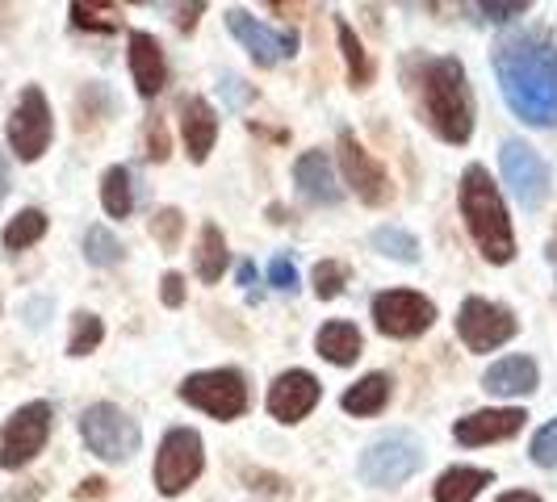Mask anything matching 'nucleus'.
Segmentation results:
<instances>
[{"label":"nucleus","mask_w":557,"mask_h":502,"mask_svg":"<svg viewBox=\"0 0 557 502\" xmlns=\"http://www.w3.org/2000/svg\"><path fill=\"white\" fill-rule=\"evenodd\" d=\"M335 34H339V51H344V63H348V80L357 84V88H364V84L373 80V63L364 55L361 38L352 34L348 22H335Z\"/></svg>","instance_id":"a878e982"},{"label":"nucleus","mask_w":557,"mask_h":502,"mask_svg":"<svg viewBox=\"0 0 557 502\" xmlns=\"http://www.w3.org/2000/svg\"><path fill=\"white\" fill-rule=\"evenodd\" d=\"M373 323L391 339H416L436 323V306L411 289H386L373 298Z\"/></svg>","instance_id":"f8f14e48"},{"label":"nucleus","mask_w":557,"mask_h":502,"mask_svg":"<svg viewBox=\"0 0 557 502\" xmlns=\"http://www.w3.org/2000/svg\"><path fill=\"white\" fill-rule=\"evenodd\" d=\"M101 205L110 218H131L135 210V185H131V167L113 164L106 176H101Z\"/></svg>","instance_id":"393cba45"},{"label":"nucleus","mask_w":557,"mask_h":502,"mask_svg":"<svg viewBox=\"0 0 557 502\" xmlns=\"http://www.w3.org/2000/svg\"><path fill=\"white\" fill-rule=\"evenodd\" d=\"M369 243H373V248L382 251V255H391V260H398V264H416V260H419L416 235H411V230H403V226H377Z\"/></svg>","instance_id":"cd10ccee"},{"label":"nucleus","mask_w":557,"mask_h":502,"mask_svg":"<svg viewBox=\"0 0 557 502\" xmlns=\"http://www.w3.org/2000/svg\"><path fill=\"white\" fill-rule=\"evenodd\" d=\"M256 280V268L251 264H239V285H251Z\"/></svg>","instance_id":"79ce46f5"},{"label":"nucleus","mask_w":557,"mask_h":502,"mask_svg":"<svg viewBox=\"0 0 557 502\" xmlns=\"http://www.w3.org/2000/svg\"><path fill=\"white\" fill-rule=\"evenodd\" d=\"M84 255H88V264H97V268H113V264L122 260V243L113 239L106 226H88V235H84Z\"/></svg>","instance_id":"c756f323"},{"label":"nucleus","mask_w":557,"mask_h":502,"mask_svg":"<svg viewBox=\"0 0 557 502\" xmlns=\"http://www.w3.org/2000/svg\"><path fill=\"white\" fill-rule=\"evenodd\" d=\"M499 502H541L536 494H529V490H511V494H503Z\"/></svg>","instance_id":"ea45409f"},{"label":"nucleus","mask_w":557,"mask_h":502,"mask_svg":"<svg viewBox=\"0 0 557 502\" xmlns=\"http://www.w3.org/2000/svg\"><path fill=\"white\" fill-rule=\"evenodd\" d=\"M294 180H298V193L307 197L310 205H335V201L344 197L339 193V180H335V172H332V160H327L323 151L298 155Z\"/></svg>","instance_id":"6ab92c4d"},{"label":"nucleus","mask_w":557,"mask_h":502,"mask_svg":"<svg viewBox=\"0 0 557 502\" xmlns=\"http://www.w3.org/2000/svg\"><path fill=\"white\" fill-rule=\"evenodd\" d=\"M47 235V214L42 210H22L17 218H9V226H4V248L9 251H22L29 248V243H38Z\"/></svg>","instance_id":"bb28decb"},{"label":"nucleus","mask_w":557,"mask_h":502,"mask_svg":"<svg viewBox=\"0 0 557 502\" xmlns=\"http://www.w3.org/2000/svg\"><path fill=\"white\" fill-rule=\"evenodd\" d=\"M499 167H503V180L511 185L516 201L524 210H541L545 197H549V164L541 160V151L529 147L520 139H507L499 147Z\"/></svg>","instance_id":"9d476101"},{"label":"nucleus","mask_w":557,"mask_h":502,"mask_svg":"<svg viewBox=\"0 0 557 502\" xmlns=\"http://www.w3.org/2000/svg\"><path fill=\"white\" fill-rule=\"evenodd\" d=\"M491 481H495L491 469H470V465L445 469L436 481V502H474Z\"/></svg>","instance_id":"4be33fe9"},{"label":"nucleus","mask_w":557,"mask_h":502,"mask_svg":"<svg viewBox=\"0 0 557 502\" xmlns=\"http://www.w3.org/2000/svg\"><path fill=\"white\" fill-rule=\"evenodd\" d=\"M147 142H151V151H147V155H151V160H164V155H168V135H164V126H160V122L147 130Z\"/></svg>","instance_id":"4c0bfd02"},{"label":"nucleus","mask_w":557,"mask_h":502,"mask_svg":"<svg viewBox=\"0 0 557 502\" xmlns=\"http://www.w3.org/2000/svg\"><path fill=\"white\" fill-rule=\"evenodd\" d=\"M101 486H106L101 477H88V481H84V490H81V499H88V494H101Z\"/></svg>","instance_id":"a19ab883"},{"label":"nucleus","mask_w":557,"mask_h":502,"mask_svg":"<svg viewBox=\"0 0 557 502\" xmlns=\"http://www.w3.org/2000/svg\"><path fill=\"white\" fill-rule=\"evenodd\" d=\"M51 440V406L47 402H26L17 406L9 423L0 427V469H22L29 465Z\"/></svg>","instance_id":"6e6552de"},{"label":"nucleus","mask_w":557,"mask_h":502,"mask_svg":"<svg viewBox=\"0 0 557 502\" xmlns=\"http://www.w3.org/2000/svg\"><path fill=\"white\" fill-rule=\"evenodd\" d=\"M461 218L470 226L478 251L491 264H511L516 260V235H511L507 205H503L499 189L491 185V172L482 164H470L461 176Z\"/></svg>","instance_id":"7ed1b4c3"},{"label":"nucleus","mask_w":557,"mask_h":502,"mask_svg":"<svg viewBox=\"0 0 557 502\" xmlns=\"http://www.w3.org/2000/svg\"><path fill=\"white\" fill-rule=\"evenodd\" d=\"M482 386L499 398H524V393L536 390V364L529 356H507V361H495L486 368Z\"/></svg>","instance_id":"aec40b11"},{"label":"nucleus","mask_w":557,"mask_h":502,"mask_svg":"<svg viewBox=\"0 0 557 502\" xmlns=\"http://www.w3.org/2000/svg\"><path fill=\"white\" fill-rule=\"evenodd\" d=\"M495 76L520 122L557 126V51L545 34H507L495 47Z\"/></svg>","instance_id":"f257e3e1"},{"label":"nucleus","mask_w":557,"mask_h":502,"mask_svg":"<svg viewBox=\"0 0 557 502\" xmlns=\"http://www.w3.org/2000/svg\"><path fill=\"white\" fill-rule=\"evenodd\" d=\"M339 167H344V180L357 189V197H361L364 205H386V201H391L386 167L377 164V160H373L348 130L339 135Z\"/></svg>","instance_id":"4468645a"},{"label":"nucleus","mask_w":557,"mask_h":502,"mask_svg":"<svg viewBox=\"0 0 557 502\" xmlns=\"http://www.w3.org/2000/svg\"><path fill=\"white\" fill-rule=\"evenodd\" d=\"M81 436L101 461H131L143 444L139 423L113 402H97L81 415Z\"/></svg>","instance_id":"423d86ee"},{"label":"nucleus","mask_w":557,"mask_h":502,"mask_svg":"<svg viewBox=\"0 0 557 502\" xmlns=\"http://www.w3.org/2000/svg\"><path fill=\"white\" fill-rule=\"evenodd\" d=\"M319 398H323V386L310 377L307 368H289L269 386V415L281 418V423H298L319 406Z\"/></svg>","instance_id":"2eb2a0df"},{"label":"nucleus","mask_w":557,"mask_h":502,"mask_svg":"<svg viewBox=\"0 0 557 502\" xmlns=\"http://www.w3.org/2000/svg\"><path fill=\"white\" fill-rule=\"evenodd\" d=\"M478 13H486V22H511V17H524L529 13V0H486V4H478Z\"/></svg>","instance_id":"f704fd0d"},{"label":"nucleus","mask_w":557,"mask_h":502,"mask_svg":"<svg viewBox=\"0 0 557 502\" xmlns=\"http://www.w3.org/2000/svg\"><path fill=\"white\" fill-rule=\"evenodd\" d=\"M532 461L541 465V469H557V418L554 423H545L536 436H532Z\"/></svg>","instance_id":"2f4dec72"},{"label":"nucleus","mask_w":557,"mask_h":502,"mask_svg":"<svg viewBox=\"0 0 557 502\" xmlns=\"http://www.w3.org/2000/svg\"><path fill=\"white\" fill-rule=\"evenodd\" d=\"M131 76H135L139 97L164 92V84H168L164 51H160L156 34H147V29H135V34H131Z\"/></svg>","instance_id":"a211bd4d"},{"label":"nucleus","mask_w":557,"mask_h":502,"mask_svg":"<svg viewBox=\"0 0 557 502\" xmlns=\"http://www.w3.org/2000/svg\"><path fill=\"white\" fill-rule=\"evenodd\" d=\"M181 302H185V277H181V273H168L164 277V306H181Z\"/></svg>","instance_id":"e433bc0d"},{"label":"nucleus","mask_w":557,"mask_h":502,"mask_svg":"<svg viewBox=\"0 0 557 502\" xmlns=\"http://www.w3.org/2000/svg\"><path fill=\"white\" fill-rule=\"evenodd\" d=\"M226 26H231V34L244 42V51H248L260 67H273L277 59H294L298 55V34L294 29H269L260 26L256 17H248L244 9H226Z\"/></svg>","instance_id":"ddd939ff"},{"label":"nucleus","mask_w":557,"mask_h":502,"mask_svg":"<svg viewBox=\"0 0 557 502\" xmlns=\"http://www.w3.org/2000/svg\"><path fill=\"white\" fill-rule=\"evenodd\" d=\"M106 339V327H101V318L97 314H88L81 310L76 318H72V339H67V356H88V352H97V343Z\"/></svg>","instance_id":"c85d7f7f"},{"label":"nucleus","mask_w":557,"mask_h":502,"mask_svg":"<svg viewBox=\"0 0 557 502\" xmlns=\"http://www.w3.org/2000/svg\"><path fill=\"white\" fill-rule=\"evenodd\" d=\"M344 280H348V268L339 264V260H323V264H314V293L323 298V302H332L344 293Z\"/></svg>","instance_id":"7c9ffc66"},{"label":"nucleus","mask_w":557,"mask_h":502,"mask_svg":"<svg viewBox=\"0 0 557 502\" xmlns=\"http://www.w3.org/2000/svg\"><path fill=\"white\" fill-rule=\"evenodd\" d=\"M419 110L445 142L461 147L474 135V92L466 84L461 59L441 55L419 63Z\"/></svg>","instance_id":"f03ea898"},{"label":"nucleus","mask_w":557,"mask_h":502,"mask_svg":"<svg viewBox=\"0 0 557 502\" xmlns=\"http://www.w3.org/2000/svg\"><path fill=\"white\" fill-rule=\"evenodd\" d=\"M201 465H206L201 436H197L194 427H172L160 440V452H156V490L168 494V499L185 494L201 477Z\"/></svg>","instance_id":"0eeeda50"},{"label":"nucleus","mask_w":557,"mask_h":502,"mask_svg":"<svg viewBox=\"0 0 557 502\" xmlns=\"http://www.w3.org/2000/svg\"><path fill=\"white\" fill-rule=\"evenodd\" d=\"M72 22L81 29H117L110 9H88V4H72Z\"/></svg>","instance_id":"72a5a7b5"},{"label":"nucleus","mask_w":557,"mask_h":502,"mask_svg":"<svg viewBox=\"0 0 557 502\" xmlns=\"http://www.w3.org/2000/svg\"><path fill=\"white\" fill-rule=\"evenodd\" d=\"M524 411L520 406H503V411H474V415L457 418L453 423V440L466 448L495 444V440H511L524 427Z\"/></svg>","instance_id":"dca6fc26"},{"label":"nucleus","mask_w":557,"mask_h":502,"mask_svg":"<svg viewBox=\"0 0 557 502\" xmlns=\"http://www.w3.org/2000/svg\"><path fill=\"white\" fill-rule=\"evenodd\" d=\"M549 260H554V268H557V243H554V251H549Z\"/></svg>","instance_id":"37998d69"},{"label":"nucleus","mask_w":557,"mask_h":502,"mask_svg":"<svg viewBox=\"0 0 557 502\" xmlns=\"http://www.w3.org/2000/svg\"><path fill=\"white\" fill-rule=\"evenodd\" d=\"M181 402H189L197 411H206L210 418H239L248 411V381L244 373L235 368H206V373H194L181 381Z\"/></svg>","instance_id":"39448f33"},{"label":"nucleus","mask_w":557,"mask_h":502,"mask_svg":"<svg viewBox=\"0 0 557 502\" xmlns=\"http://www.w3.org/2000/svg\"><path fill=\"white\" fill-rule=\"evenodd\" d=\"M419 469H423V444H419L416 436H407V431H391V436L373 440L361 452V465H357L364 486H377V490L403 486Z\"/></svg>","instance_id":"20e7f679"},{"label":"nucleus","mask_w":557,"mask_h":502,"mask_svg":"<svg viewBox=\"0 0 557 502\" xmlns=\"http://www.w3.org/2000/svg\"><path fill=\"white\" fill-rule=\"evenodd\" d=\"M269 285H273V289H289V293L298 289V268H294L289 255H277V260L269 264Z\"/></svg>","instance_id":"c9c22d12"},{"label":"nucleus","mask_w":557,"mask_h":502,"mask_svg":"<svg viewBox=\"0 0 557 502\" xmlns=\"http://www.w3.org/2000/svg\"><path fill=\"white\" fill-rule=\"evenodd\" d=\"M181 226H185V218H181V210H160L156 214V223H151V235H156V243L160 248H176L181 243Z\"/></svg>","instance_id":"473e14b6"},{"label":"nucleus","mask_w":557,"mask_h":502,"mask_svg":"<svg viewBox=\"0 0 557 502\" xmlns=\"http://www.w3.org/2000/svg\"><path fill=\"white\" fill-rule=\"evenodd\" d=\"M9 160H4V151H0V201H4V193H9Z\"/></svg>","instance_id":"58836bf2"},{"label":"nucleus","mask_w":557,"mask_h":502,"mask_svg":"<svg viewBox=\"0 0 557 502\" xmlns=\"http://www.w3.org/2000/svg\"><path fill=\"white\" fill-rule=\"evenodd\" d=\"M314 348H319V356L332 364H352L361 356V331L352 327V323H344V318H335V323H323L319 335H314Z\"/></svg>","instance_id":"412c9836"},{"label":"nucleus","mask_w":557,"mask_h":502,"mask_svg":"<svg viewBox=\"0 0 557 502\" xmlns=\"http://www.w3.org/2000/svg\"><path fill=\"white\" fill-rule=\"evenodd\" d=\"M181 139L189 147V160L194 164L210 160L214 139H219V113L210 110V101H201V97H185L181 101Z\"/></svg>","instance_id":"f3484780"},{"label":"nucleus","mask_w":557,"mask_h":502,"mask_svg":"<svg viewBox=\"0 0 557 502\" xmlns=\"http://www.w3.org/2000/svg\"><path fill=\"white\" fill-rule=\"evenodd\" d=\"M51 135H55V122H51V105H47V97H42V88H22V97H17V105L9 113V147H13V155L17 160H42V151L51 147Z\"/></svg>","instance_id":"1a4fd4ad"},{"label":"nucleus","mask_w":557,"mask_h":502,"mask_svg":"<svg viewBox=\"0 0 557 502\" xmlns=\"http://www.w3.org/2000/svg\"><path fill=\"white\" fill-rule=\"evenodd\" d=\"M223 268H226V239L223 230L214 223L201 226V235H197V277L206 280V285H214V280H223Z\"/></svg>","instance_id":"b1692460"},{"label":"nucleus","mask_w":557,"mask_h":502,"mask_svg":"<svg viewBox=\"0 0 557 502\" xmlns=\"http://www.w3.org/2000/svg\"><path fill=\"white\" fill-rule=\"evenodd\" d=\"M520 331L516 314L499 302H486V298H466L457 310V335L470 352H495L503 348L511 335Z\"/></svg>","instance_id":"9b49d317"},{"label":"nucleus","mask_w":557,"mask_h":502,"mask_svg":"<svg viewBox=\"0 0 557 502\" xmlns=\"http://www.w3.org/2000/svg\"><path fill=\"white\" fill-rule=\"evenodd\" d=\"M391 402V377L386 373H369L352 390H344V411L348 415H382Z\"/></svg>","instance_id":"5701e85b"}]
</instances>
